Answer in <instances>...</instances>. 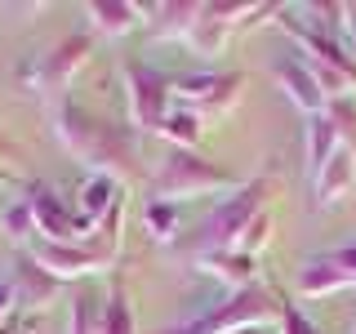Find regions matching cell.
<instances>
[{
  "label": "cell",
  "mask_w": 356,
  "mask_h": 334,
  "mask_svg": "<svg viewBox=\"0 0 356 334\" xmlns=\"http://www.w3.org/2000/svg\"><path fill=\"white\" fill-rule=\"evenodd\" d=\"M49 116H54V134H58V143L72 156H81V161L89 165V174H111V178H116V170H129V165H134V156H129L125 143H120L107 125H94L72 98H58V103L49 107Z\"/></svg>",
  "instance_id": "6da1fadb"
},
{
  "label": "cell",
  "mask_w": 356,
  "mask_h": 334,
  "mask_svg": "<svg viewBox=\"0 0 356 334\" xmlns=\"http://www.w3.org/2000/svg\"><path fill=\"white\" fill-rule=\"evenodd\" d=\"M267 196H272V178H250V183H241L232 196H222L218 205L209 209V218L200 223V232H196V250H192V254L227 250V245L236 241L241 232L267 209Z\"/></svg>",
  "instance_id": "7a4b0ae2"
},
{
  "label": "cell",
  "mask_w": 356,
  "mask_h": 334,
  "mask_svg": "<svg viewBox=\"0 0 356 334\" xmlns=\"http://www.w3.org/2000/svg\"><path fill=\"white\" fill-rule=\"evenodd\" d=\"M272 321H281L276 299L263 285H250V289L227 294L222 303H214L209 312H200L196 321H187V326H178L170 334H241V330H267Z\"/></svg>",
  "instance_id": "3957f363"
},
{
  "label": "cell",
  "mask_w": 356,
  "mask_h": 334,
  "mask_svg": "<svg viewBox=\"0 0 356 334\" xmlns=\"http://www.w3.org/2000/svg\"><path fill=\"white\" fill-rule=\"evenodd\" d=\"M222 187H241L222 165L205 161L200 152H170V161L152 174V200H183L200 192H222Z\"/></svg>",
  "instance_id": "277c9868"
},
{
  "label": "cell",
  "mask_w": 356,
  "mask_h": 334,
  "mask_svg": "<svg viewBox=\"0 0 356 334\" xmlns=\"http://www.w3.org/2000/svg\"><path fill=\"white\" fill-rule=\"evenodd\" d=\"M125 94H129V120L138 129H161L165 116L174 111V81L161 76L156 67H147L143 58L125 63Z\"/></svg>",
  "instance_id": "5b68a950"
},
{
  "label": "cell",
  "mask_w": 356,
  "mask_h": 334,
  "mask_svg": "<svg viewBox=\"0 0 356 334\" xmlns=\"http://www.w3.org/2000/svg\"><path fill=\"white\" fill-rule=\"evenodd\" d=\"M116 245L89 237L85 245H54V241H36L31 245V259H36L54 281H72V276H89V272H103V267L116 263Z\"/></svg>",
  "instance_id": "8992f818"
},
{
  "label": "cell",
  "mask_w": 356,
  "mask_h": 334,
  "mask_svg": "<svg viewBox=\"0 0 356 334\" xmlns=\"http://www.w3.org/2000/svg\"><path fill=\"white\" fill-rule=\"evenodd\" d=\"M27 205H31V218H36V237L40 241H54V245H85L94 237V228L76 214V209L63 205V196L54 187H27Z\"/></svg>",
  "instance_id": "52a82bcc"
},
{
  "label": "cell",
  "mask_w": 356,
  "mask_h": 334,
  "mask_svg": "<svg viewBox=\"0 0 356 334\" xmlns=\"http://www.w3.org/2000/svg\"><path fill=\"white\" fill-rule=\"evenodd\" d=\"M245 76L241 72H192L174 81V98L178 107L196 111V116H209V111H227L236 107Z\"/></svg>",
  "instance_id": "ba28073f"
},
{
  "label": "cell",
  "mask_w": 356,
  "mask_h": 334,
  "mask_svg": "<svg viewBox=\"0 0 356 334\" xmlns=\"http://www.w3.org/2000/svg\"><path fill=\"white\" fill-rule=\"evenodd\" d=\"M348 285H356V245H339V250H330V254H316V259H307L294 276L298 299H330Z\"/></svg>",
  "instance_id": "9c48e42d"
},
{
  "label": "cell",
  "mask_w": 356,
  "mask_h": 334,
  "mask_svg": "<svg viewBox=\"0 0 356 334\" xmlns=\"http://www.w3.org/2000/svg\"><path fill=\"white\" fill-rule=\"evenodd\" d=\"M89 54H94V40L89 36H67L63 45H54L49 54H40V63H36V85L44 98H67V89H72V81L81 76V67L89 63Z\"/></svg>",
  "instance_id": "30bf717a"
},
{
  "label": "cell",
  "mask_w": 356,
  "mask_h": 334,
  "mask_svg": "<svg viewBox=\"0 0 356 334\" xmlns=\"http://www.w3.org/2000/svg\"><path fill=\"white\" fill-rule=\"evenodd\" d=\"M267 9V5H263ZM259 5H200V18L192 27V36H187V45L200 54V58H218L222 45L232 40V31L245 22V14H263Z\"/></svg>",
  "instance_id": "8fae6325"
},
{
  "label": "cell",
  "mask_w": 356,
  "mask_h": 334,
  "mask_svg": "<svg viewBox=\"0 0 356 334\" xmlns=\"http://www.w3.org/2000/svg\"><path fill=\"white\" fill-rule=\"evenodd\" d=\"M272 76H276V85H281V94H285L298 111H307V116H321V111L330 107V94L321 89V81L312 76V67H307L303 58H294V54L276 58V63H272Z\"/></svg>",
  "instance_id": "7c38bea8"
},
{
  "label": "cell",
  "mask_w": 356,
  "mask_h": 334,
  "mask_svg": "<svg viewBox=\"0 0 356 334\" xmlns=\"http://www.w3.org/2000/svg\"><path fill=\"white\" fill-rule=\"evenodd\" d=\"M196 18H200V0H161V5L147 9V31L156 40H183L187 45Z\"/></svg>",
  "instance_id": "4fadbf2b"
},
{
  "label": "cell",
  "mask_w": 356,
  "mask_h": 334,
  "mask_svg": "<svg viewBox=\"0 0 356 334\" xmlns=\"http://www.w3.org/2000/svg\"><path fill=\"white\" fill-rule=\"evenodd\" d=\"M143 14H147V9L134 5V0H89L85 5V18L98 36H129L134 27L147 22Z\"/></svg>",
  "instance_id": "5bb4252c"
},
{
  "label": "cell",
  "mask_w": 356,
  "mask_h": 334,
  "mask_svg": "<svg viewBox=\"0 0 356 334\" xmlns=\"http://www.w3.org/2000/svg\"><path fill=\"white\" fill-rule=\"evenodd\" d=\"M192 259H196V267H200V272H209L214 281L232 285V294H236V289H250V285H259V281H254V276H259V263H254V259H245V254H236V250L192 254Z\"/></svg>",
  "instance_id": "9a60e30c"
},
{
  "label": "cell",
  "mask_w": 356,
  "mask_h": 334,
  "mask_svg": "<svg viewBox=\"0 0 356 334\" xmlns=\"http://www.w3.org/2000/svg\"><path fill=\"white\" fill-rule=\"evenodd\" d=\"M14 289H18V308H49V299L58 294V281L31 259V250H22L14 263Z\"/></svg>",
  "instance_id": "2e32d148"
},
{
  "label": "cell",
  "mask_w": 356,
  "mask_h": 334,
  "mask_svg": "<svg viewBox=\"0 0 356 334\" xmlns=\"http://www.w3.org/2000/svg\"><path fill=\"white\" fill-rule=\"evenodd\" d=\"M352 183H356V152L352 148H339L325 161V170L316 174V205L321 209L339 205V200L352 192Z\"/></svg>",
  "instance_id": "e0dca14e"
},
{
  "label": "cell",
  "mask_w": 356,
  "mask_h": 334,
  "mask_svg": "<svg viewBox=\"0 0 356 334\" xmlns=\"http://www.w3.org/2000/svg\"><path fill=\"white\" fill-rule=\"evenodd\" d=\"M76 196H81V200H76V214L98 232V223L107 218V209L116 205L125 192H120V183L111 174H85V183H81V192H76Z\"/></svg>",
  "instance_id": "ac0fdd59"
},
{
  "label": "cell",
  "mask_w": 356,
  "mask_h": 334,
  "mask_svg": "<svg viewBox=\"0 0 356 334\" xmlns=\"http://www.w3.org/2000/svg\"><path fill=\"white\" fill-rule=\"evenodd\" d=\"M339 148H343V138H339V129H334V120L325 111H321V116H307V170H312V178L325 170V161Z\"/></svg>",
  "instance_id": "d6986e66"
},
{
  "label": "cell",
  "mask_w": 356,
  "mask_h": 334,
  "mask_svg": "<svg viewBox=\"0 0 356 334\" xmlns=\"http://www.w3.org/2000/svg\"><path fill=\"white\" fill-rule=\"evenodd\" d=\"M165 143H170L174 152H196V143H200V134H205V125H200V116L196 111H187V107H174L170 116H165V125L156 129Z\"/></svg>",
  "instance_id": "ffe728a7"
},
{
  "label": "cell",
  "mask_w": 356,
  "mask_h": 334,
  "mask_svg": "<svg viewBox=\"0 0 356 334\" xmlns=\"http://www.w3.org/2000/svg\"><path fill=\"white\" fill-rule=\"evenodd\" d=\"M178 205L174 200H152L147 205V214H143V228H147V237L156 245H174L178 241Z\"/></svg>",
  "instance_id": "44dd1931"
},
{
  "label": "cell",
  "mask_w": 356,
  "mask_h": 334,
  "mask_svg": "<svg viewBox=\"0 0 356 334\" xmlns=\"http://www.w3.org/2000/svg\"><path fill=\"white\" fill-rule=\"evenodd\" d=\"M103 334H138V321H134L129 294L120 285H111V294L103 299Z\"/></svg>",
  "instance_id": "7402d4cb"
},
{
  "label": "cell",
  "mask_w": 356,
  "mask_h": 334,
  "mask_svg": "<svg viewBox=\"0 0 356 334\" xmlns=\"http://www.w3.org/2000/svg\"><path fill=\"white\" fill-rule=\"evenodd\" d=\"M267 241H272V214H267V209H263V214L254 218L250 228H245L241 237L227 245V250H236V254H245V259H254V263H259V254L267 250Z\"/></svg>",
  "instance_id": "603a6c76"
},
{
  "label": "cell",
  "mask_w": 356,
  "mask_h": 334,
  "mask_svg": "<svg viewBox=\"0 0 356 334\" xmlns=\"http://www.w3.org/2000/svg\"><path fill=\"white\" fill-rule=\"evenodd\" d=\"M5 237L14 241V245H36V218H31V205H27V196L14 200V205L5 209Z\"/></svg>",
  "instance_id": "cb8c5ba5"
},
{
  "label": "cell",
  "mask_w": 356,
  "mask_h": 334,
  "mask_svg": "<svg viewBox=\"0 0 356 334\" xmlns=\"http://www.w3.org/2000/svg\"><path fill=\"white\" fill-rule=\"evenodd\" d=\"M72 334H103V299L89 289L72 303Z\"/></svg>",
  "instance_id": "d4e9b609"
},
{
  "label": "cell",
  "mask_w": 356,
  "mask_h": 334,
  "mask_svg": "<svg viewBox=\"0 0 356 334\" xmlns=\"http://www.w3.org/2000/svg\"><path fill=\"white\" fill-rule=\"evenodd\" d=\"M325 116L334 120V129H339V138H343V148H352V152H356V94H343V98H330V107H325Z\"/></svg>",
  "instance_id": "484cf974"
},
{
  "label": "cell",
  "mask_w": 356,
  "mask_h": 334,
  "mask_svg": "<svg viewBox=\"0 0 356 334\" xmlns=\"http://www.w3.org/2000/svg\"><path fill=\"white\" fill-rule=\"evenodd\" d=\"M281 330H285V334H316V326H312V321H307L294 303L281 308Z\"/></svg>",
  "instance_id": "4316f807"
},
{
  "label": "cell",
  "mask_w": 356,
  "mask_h": 334,
  "mask_svg": "<svg viewBox=\"0 0 356 334\" xmlns=\"http://www.w3.org/2000/svg\"><path fill=\"white\" fill-rule=\"evenodd\" d=\"M18 308V289H14V276H0V321Z\"/></svg>",
  "instance_id": "83f0119b"
},
{
  "label": "cell",
  "mask_w": 356,
  "mask_h": 334,
  "mask_svg": "<svg viewBox=\"0 0 356 334\" xmlns=\"http://www.w3.org/2000/svg\"><path fill=\"white\" fill-rule=\"evenodd\" d=\"M343 31H348V54L356 58V5H343Z\"/></svg>",
  "instance_id": "f1b7e54d"
},
{
  "label": "cell",
  "mask_w": 356,
  "mask_h": 334,
  "mask_svg": "<svg viewBox=\"0 0 356 334\" xmlns=\"http://www.w3.org/2000/svg\"><path fill=\"white\" fill-rule=\"evenodd\" d=\"M9 178H14V174H9V170H0V183H9Z\"/></svg>",
  "instance_id": "f546056e"
},
{
  "label": "cell",
  "mask_w": 356,
  "mask_h": 334,
  "mask_svg": "<svg viewBox=\"0 0 356 334\" xmlns=\"http://www.w3.org/2000/svg\"><path fill=\"white\" fill-rule=\"evenodd\" d=\"M241 334H272V330H241Z\"/></svg>",
  "instance_id": "4dcf8cb0"
}]
</instances>
